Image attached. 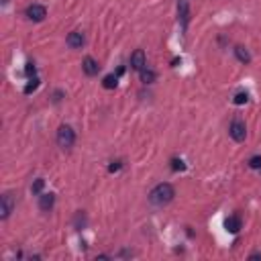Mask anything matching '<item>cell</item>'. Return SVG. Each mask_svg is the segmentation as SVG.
I'll list each match as a JSON object with an SVG mask.
<instances>
[{"label":"cell","instance_id":"1","mask_svg":"<svg viewBox=\"0 0 261 261\" xmlns=\"http://www.w3.org/2000/svg\"><path fill=\"white\" fill-rule=\"evenodd\" d=\"M174 196H176L174 186L167 184V181H163V184H157L149 192V202L153 204V206H165V204H169L174 200Z\"/></svg>","mask_w":261,"mask_h":261},{"label":"cell","instance_id":"2","mask_svg":"<svg viewBox=\"0 0 261 261\" xmlns=\"http://www.w3.org/2000/svg\"><path fill=\"white\" fill-rule=\"evenodd\" d=\"M74 143H76V133H74V129L67 127V124L60 127V131H58V145L63 147V149H70Z\"/></svg>","mask_w":261,"mask_h":261},{"label":"cell","instance_id":"3","mask_svg":"<svg viewBox=\"0 0 261 261\" xmlns=\"http://www.w3.org/2000/svg\"><path fill=\"white\" fill-rule=\"evenodd\" d=\"M15 208V196L13 194H2L0 198V219L6 221L10 217V212Z\"/></svg>","mask_w":261,"mask_h":261},{"label":"cell","instance_id":"4","mask_svg":"<svg viewBox=\"0 0 261 261\" xmlns=\"http://www.w3.org/2000/svg\"><path fill=\"white\" fill-rule=\"evenodd\" d=\"M229 135L237 141V143H241V141H245V137H247V129H245V122L243 120H233L231 122V129H229Z\"/></svg>","mask_w":261,"mask_h":261},{"label":"cell","instance_id":"5","mask_svg":"<svg viewBox=\"0 0 261 261\" xmlns=\"http://www.w3.org/2000/svg\"><path fill=\"white\" fill-rule=\"evenodd\" d=\"M178 20H180V25L181 29H188V20H190V4H188V0H180L178 2Z\"/></svg>","mask_w":261,"mask_h":261},{"label":"cell","instance_id":"6","mask_svg":"<svg viewBox=\"0 0 261 261\" xmlns=\"http://www.w3.org/2000/svg\"><path fill=\"white\" fill-rule=\"evenodd\" d=\"M27 17H29V20H33V22H41L45 17H47V8L41 6V4H31V6L27 8Z\"/></svg>","mask_w":261,"mask_h":261},{"label":"cell","instance_id":"7","mask_svg":"<svg viewBox=\"0 0 261 261\" xmlns=\"http://www.w3.org/2000/svg\"><path fill=\"white\" fill-rule=\"evenodd\" d=\"M82 70H84L86 76H96V74L100 72V65H98V61H96L94 58H84Z\"/></svg>","mask_w":261,"mask_h":261},{"label":"cell","instance_id":"8","mask_svg":"<svg viewBox=\"0 0 261 261\" xmlns=\"http://www.w3.org/2000/svg\"><path fill=\"white\" fill-rule=\"evenodd\" d=\"M131 67H133V70H137V72H141L145 67V53H143V49H137L131 55Z\"/></svg>","mask_w":261,"mask_h":261},{"label":"cell","instance_id":"9","mask_svg":"<svg viewBox=\"0 0 261 261\" xmlns=\"http://www.w3.org/2000/svg\"><path fill=\"white\" fill-rule=\"evenodd\" d=\"M224 226H226V231H229V233L237 235V233L241 231V226H243V222H241V217H237V214H235V217H229V219L224 221Z\"/></svg>","mask_w":261,"mask_h":261},{"label":"cell","instance_id":"10","mask_svg":"<svg viewBox=\"0 0 261 261\" xmlns=\"http://www.w3.org/2000/svg\"><path fill=\"white\" fill-rule=\"evenodd\" d=\"M67 45H70V47L72 49H78V47H82V45H84V35H82V33L80 31H74V33H70V35H67Z\"/></svg>","mask_w":261,"mask_h":261},{"label":"cell","instance_id":"11","mask_svg":"<svg viewBox=\"0 0 261 261\" xmlns=\"http://www.w3.org/2000/svg\"><path fill=\"white\" fill-rule=\"evenodd\" d=\"M55 204V194H39V208L41 210H51Z\"/></svg>","mask_w":261,"mask_h":261},{"label":"cell","instance_id":"12","mask_svg":"<svg viewBox=\"0 0 261 261\" xmlns=\"http://www.w3.org/2000/svg\"><path fill=\"white\" fill-rule=\"evenodd\" d=\"M139 74H141V82H143V84H153V82L157 80V74H155L153 70H147V67H143Z\"/></svg>","mask_w":261,"mask_h":261},{"label":"cell","instance_id":"13","mask_svg":"<svg viewBox=\"0 0 261 261\" xmlns=\"http://www.w3.org/2000/svg\"><path fill=\"white\" fill-rule=\"evenodd\" d=\"M117 84H119V76H115V74H110V76H106L104 80H102V86H104L106 90L117 88Z\"/></svg>","mask_w":261,"mask_h":261},{"label":"cell","instance_id":"14","mask_svg":"<svg viewBox=\"0 0 261 261\" xmlns=\"http://www.w3.org/2000/svg\"><path fill=\"white\" fill-rule=\"evenodd\" d=\"M235 55H237V58H239V61H243V63H249V61H251V55L247 53L245 47H235Z\"/></svg>","mask_w":261,"mask_h":261},{"label":"cell","instance_id":"15","mask_svg":"<svg viewBox=\"0 0 261 261\" xmlns=\"http://www.w3.org/2000/svg\"><path fill=\"white\" fill-rule=\"evenodd\" d=\"M37 88H39V78H37V76H33L31 80H29V84L25 86V94H31V92H35Z\"/></svg>","mask_w":261,"mask_h":261},{"label":"cell","instance_id":"16","mask_svg":"<svg viewBox=\"0 0 261 261\" xmlns=\"http://www.w3.org/2000/svg\"><path fill=\"white\" fill-rule=\"evenodd\" d=\"M43 186H45V180H35L33 181V186H31V190H33V194H41V190H43Z\"/></svg>","mask_w":261,"mask_h":261},{"label":"cell","instance_id":"17","mask_svg":"<svg viewBox=\"0 0 261 261\" xmlns=\"http://www.w3.org/2000/svg\"><path fill=\"white\" fill-rule=\"evenodd\" d=\"M247 100H249V94H247V92H239V94H237V96L233 98L235 104H245Z\"/></svg>","mask_w":261,"mask_h":261},{"label":"cell","instance_id":"18","mask_svg":"<svg viewBox=\"0 0 261 261\" xmlns=\"http://www.w3.org/2000/svg\"><path fill=\"white\" fill-rule=\"evenodd\" d=\"M249 167L259 169V167H261V155H253L251 160H249Z\"/></svg>","mask_w":261,"mask_h":261},{"label":"cell","instance_id":"19","mask_svg":"<svg viewBox=\"0 0 261 261\" xmlns=\"http://www.w3.org/2000/svg\"><path fill=\"white\" fill-rule=\"evenodd\" d=\"M172 169H174V172H178V169L181 172V169H186V165H184V161H181V160H172Z\"/></svg>","mask_w":261,"mask_h":261},{"label":"cell","instance_id":"20","mask_svg":"<svg viewBox=\"0 0 261 261\" xmlns=\"http://www.w3.org/2000/svg\"><path fill=\"white\" fill-rule=\"evenodd\" d=\"M119 169H120V161H112L108 165V172H119Z\"/></svg>","mask_w":261,"mask_h":261},{"label":"cell","instance_id":"21","mask_svg":"<svg viewBox=\"0 0 261 261\" xmlns=\"http://www.w3.org/2000/svg\"><path fill=\"white\" fill-rule=\"evenodd\" d=\"M27 76H35V63H27Z\"/></svg>","mask_w":261,"mask_h":261},{"label":"cell","instance_id":"22","mask_svg":"<svg viewBox=\"0 0 261 261\" xmlns=\"http://www.w3.org/2000/svg\"><path fill=\"white\" fill-rule=\"evenodd\" d=\"M251 259H261V255H259V253H253V255H251Z\"/></svg>","mask_w":261,"mask_h":261}]
</instances>
